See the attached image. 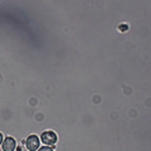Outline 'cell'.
<instances>
[{
  "instance_id": "obj_1",
  "label": "cell",
  "mask_w": 151,
  "mask_h": 151,
  "mask_svg": "<svg viewBox=\"0 0 151 151\" xmlns=\"http://www.w3.org/2000/svg\"><path fill=\"white\" fill-rule=\"evenodd\" d=\"M40 140L44 145H54L57 142V135L53 131H44L40 136Z\"/></svg>"
},
{
  "instance_id": "obj_2",
  "label": "cell",
  "mask_w": 151,
  "mask_h": 151,
  "mask_svg": "<svg viewBox=\"0 0 151 151\" xmlns=\"http://www.w3.org/2000/svg\"><path fill=\"white\" fill-rule=\"evenodd\" d=\"M39 144H40V141H39V139H38V136H35V135H32L25 140V146L29 151L38 150L39 149Z\"/></svg>"
},
{
  "instance_id": "obj_3",
  "label": "cell",
  "mask_w": 151,
  "mask_h": 151,
  "mask_svg": "<svg viewBox=\"0 0 151 151\" xmlns=\"http://www.w3.org/2000/svg\"><path fill=\"white\" fill-rule=\"evenodd\" d=\"M15 149V140L13 137H6L3 141V150L4 151H14Z\"/></svg>"
},
{
  "instance_id": "obj_4",
  "label": "cell",
  "mask_w": 151,
  "mask_h": 151,
  "mask_svg": "<svg viewBox=\"0 0 151 151\" xmlns=\"http://www.w3.org/2000/svg\"><path fill=\"white\" fill-rule=\"evenodd\" d=\"M38 151H53V149H50V147H47V146H44V147L38 149Z\"/></svg>"
},
{
  "instance_id": "obj_5",
  "label": "cell",
  "mask_w": 151,
  "mask_h": 151,
  "mask_svg": "<svg viewBox=\"0 0 151 151\" xmlns=\"http://www.w3.org/2000/svg\"><path fill=\"white\" fill-rule=\"evenodd\" d=\"M0 144H3V135L0 134Z\"/></svg>"
}]
</instances>
